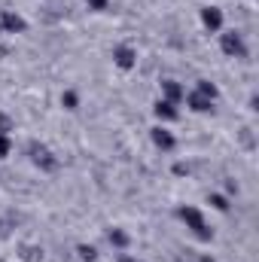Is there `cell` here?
<instances>
[{
  "label": "cell",
  "instance_id": "1",
  "mask_svg": "<svg viewBox=\"0 0 259 262\" xmlns=\"http://www.w3.org/2000/svg\"><path fill=\"white\" fill-rule=\"evenodd\" d=\"M177 216L186 223V229L192 232L198 241H210V238H213V229H207V223H204V213H201L198 207H192V204H183V207L177 210Z\"/></svg>",
  "mask_w": 259,
  "mask_h": 262
},
{
  "label": "cell",
  "instance_id": "2",
  "mask_svg": "<svg viewBox=\"0 0 259 262\" xmlns=\"http://www.w3.org/2000/svg\"><path fill=\"white\" fill-rule=\"evenodd\" d=\"M220 49L229 55V58H247V43L238 31H226L220 34Z\"/></svg>",
  "mask_w": 259,
  "mask_h": 262
},
{
  "label": "cell",
  "instance_id": "3",
  "mask_svg": "<svg viewBox=\"0 0 259 262\" xmlns=\"http://www.w3.org/2000/svg\"><path fill=\"white\" fill-rule=\"evenodd\" d=\"M28 152H31V162H34L40 171H55V168H58V159H55L43 143H31Z\"/></svg>",
  "mask_w": 259,
  "mask_h": 262
},
{
  "label": "cell",
  "instance_id": "4",
  "mask_svg": "<svg viewBox=\"0 0 259 262\" xmlns=\"http://www.w3.org/2000/svg\"><path fill=\"white\" fill-rule=\"evenodd\" d=\"M113 64L119 67V70H131V67L137 64V52H134V46H128V43L116 46V49H113Z\"/></svg>",
  "mask_w": 259,
  "mask_h": 262
},
{
  "label": "cell",
  "instance_id": "5",
  "mask_svg": "<svg viewBox=\"0 0 259 262\" xmlns=\"http://www.w3.org/2000/svg\"><path fill=\"white\" fill-rule=\"evenodd\" d=\"M201 25H204L210 34L223 31V9H220V6H204V9H201Z\"/></svg>",
  "mask_w": 259,
  "mask_h": 262
},
{
  "label": "cell",
  "instance_id": "6",
  "mask_svg": "<svg viewBox=\"0 0 259 262\" xmlns=\"http://www.w3.org/2000/svg\"><path fill=\"white\" fill-rule=\"evenodd\" d=\"M0 28H3V34H21L28 25H25V18L18 15V12H12V9H6L3 15H0Z\"/></svg>",
  "mask_w": 259,
  "mask_h": 262
},
{
  "label": "cell",
  "instance_id": "7",
  "mask_svg": "<svg viewBox=\"0 0 259 262\" xmlns=\"http://www.w3.org/2000/svg\"><path fill=\"white\" fill-rule=\"evenodd\" d=\"M183 101L189 104V110H192V113H210V110H213V101H210L207 95L195 92V89L189 92V95H183Z\"/></svg>",
  "mask_w": 259,
  "mask_h": 262
},
{
  "label": "cell",
  "instance_id": "8",
  "mask_svg": "<svg viewBox=\"0 0 259 262\" xmlns=\"http://www.w3.org/2000/svg\"><path fill=\"white\" fill-rule=\"evenodd\" d=\"M153 113H156L162 122H174V119H180V110H177V104H171V101H165V98H159V101H156Z\"/></svg>",
  "mask_w": 259,
  "mask_h": 262
},
{
  "label": "cell",
  "instance_id": "9",
  "mask_svg": "<svg viewBox=\"0 0 259 262\" xmlns=\"http://www.w3.org/2000/svg\"><path fill=\"white\" fill-rule=\"evenodd\" d=\"M183 95H186V89H183L177 79H165V82H162V98H165V101L180 104V101H183Z\"/></svg>",
  "mask_w": 259,
  "mask_h": 262
},
{
  "label": "cell",
  "instance_id": "10",
  "mask_svg": "<svg viewBox=\"0 0 259 262\" xmlns=\"http://www.w3.org/2000/svg\"><path fill=\"white\" fill-rule=\"evenodd\" d=\"M153 143H156L159 149H165V152H168V149H174V146H177V137H174L168 128L156 125V128H153Z\"/></svg>",
  "mask_w": 259,
  "mask_h": 262
},
{
  "label": "cell",
  "instance_id": "11",
  "mask_svg": "<svg viewBox=\"0 0 259 262\" xmlns=\"http://www.w3.org/2000/svg\"><path fill=\"white\" fill-rule=\"evenodd\" d=\"M107 238H110V244H113L116 250H125V247H128V235H125L122 229H110Z\"/></svg>",
  "mask_w": 259,
  "mask_h": 262
},
{
  "label": "cell",
  "instance_id": "12",
  "mask_svg": "<svg viewBox=\"0 0 259 262\" xmlns=\"http://www.w3.org/2000/svg\"><path fill=\"white\" fill-rule=\"evenodd\" d=\"M195 92H201V95H207L210 101H217V95H220V92H217V85H213L210 79H198V82H195Z\"/></svg>",
  "mask_w": 259,
  "mask_h": 262
},
{
  "label": "cell",
  "instance_id": "13",
  "mask_svg": "<svg viewBox=\"0 0 259 262\" xmlns=\"http://www.w3.org/2000/svg\"><path fill=\"white\" fill-rule=\"evenodd\" d=\"M207 204H210L213 210H223V213L229 210V198L220 195V192H210V195H207Z\"/></svg>",
  "mask_w": 259,
  "mask_h": 262
},
{
  "label": "cell",
  "instance_id": "14",
  "mask_svg": "<svg viewBox=\"0 0 259 262\" xmlns=\"http://www.w3.org/2000/svg\"><path fill=\"white\" fill-rule=\"evenodd\" d=\"M76 250H79V259H85V262H95V259H98V250H95L92 244H79Z\"/></svg>",
  "mask_w": 259,
  "mask_h": 262
},
{
  "label": "cell",
  "instance_id": "15",
  "mask_svg": "<svg viewBox=\"0 0 259 262\" xmlns=\"http://www.w3.org/2000/svg\"><path fill=\"white\" fill-rule=\"evenodd\" d=\"M61 104H64L67 110H76V107H79V98H76V92H64V95H61Z\"/></svg>",
  "mask_w": 259,
  "mask_h": 262
},
{
  "label": "cell",
  "instance_id": "16",
  "mask_svg": "<svg viewBox=\"0 0 259 262\" xmlns=\"http://www.w3.org/2000/svg\"><path fill=\"white\" fill-rule=\"evenodd\" d=\"M12 152V140H9V134H0V159H6Z\"/></svg>",
  "mask_w": 259,
  "mask_h": 262
},
{
  "label": "cell",
  "instance_id": "17",
  "mask_svg": "<svg viewBox=\"0 0 259 262\" xmlns=\"http://www.w3.org/2000/svg\"><path fill=\"white\" fill-rule=\"evenodd\" d=\"M89 3V9H95V12H104L107 6H110V0H85Z\"/></svg>",
  "mask_w": 259,
  "mask_h": 262
},
{
  "label": "cell",
  "instance_id": "18",
  "mask_svg": "<svg viewBox=\"0 0 259 262\" xmlns=\"http://www.w3.org/2000/svg\"><path fill=\"white\" fill-rule=\"evenodd\" d=\"M9 128H12L9 116H3V113H0V134H9Z\"/></svg>",
  "mask_w": 259,
  "mask_h": 262
},
{
  "label": "cell",
  "instance_id": "19",
  "mask_svg": "<svg viewBox=\"0 0 259 262\" xmlns=\"http://www.w3.org/2000/svg\"><path fill=\"white\" fill-rule=\"evenodd\" d=\"M40 256H43V253H37V250H34V247H25V259L37 262V259H40Z\"/></svg>",
  "mask_w": 259,
  "mask_h": 262
},
{
  "label": "cell",
  "instance_id": "20",
  "mask_svg": "<svg viewBox=\"0 0 259 262\" xmlns=\"http://www.w3.org/2000/svg\"><path fill=\"white\" fill-rule=\"evenodd\" d=\"M174 174H177V177H183V174H189V165H183V162H177V165H174Z\"/></svg>",
  "mask_w": 259,
  "mask_h": 262
},
{
  "label": "cell",
  "instance_id": "21",
  "mask_svg": "<svg viewBox=\"0 0 259 262\" xmlns=\"http://www.w3.org/2000/svg\"><path fill=\"white\" fill-rule=\"evenodd\" d=\"M119 262H134V256H125V253H122V256H119Z\"/></svg>",
  "mask_w": 259,
  "mask_h": 262
},
{
  "label": "cell",
  "instance_id": "22",
  "mask_svg": "<svg viewBox=\"0 0 259 262\" xmlns=\"http://www.w3.org/2000/svg\"><path fill=\"white\" fill-rule=\"evenodd\" d=\"M198 262H213V259H210V256H201V259H198Z\"/></svg>",
  "mask_w": 259,
  "mask_h": 262
},
{
  "label": "cell",
  "instance_id": "23",
  "mask_svg": "<svg viewBox=\"0 0 259 262\" xmlns=\"http://www.w3.org/2000/svg\"><path fill=\"white\" fill-rule=\"evenodd\" d=\"M0 34H3V28H0Z\"/></svg>",
  "mask_w": 259,
  "mask_h": 262
},
{
  "label": "cell",
  "instance_id": "24",
  "mask_svg": "<svg viewBox=\"0 0 259 262\" xmlns=\"http://www.w3.org/2000/svg\"><path fill=\"white\" fill-rule=\"evenodd\" d=\"M134 262H140V259H134Z\"/></svg>",
  "mask_w": 259,
  "mask_h": 262
},
{
  "label": "cell",
  "instance_id": "25",
  "mask_svg": "<svg viewBox=\"0 0 259 262\" xmlns=\"http://www.w3.org/2000/svg\"><path fill=\"white\" fill-rule=\"evenodd\" d=\"M180 262H186V259H180Z\"/></svg>",
  "mask_w": 259,
  "mask_h": 262
}]
</instances>
